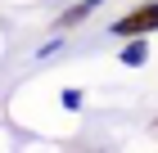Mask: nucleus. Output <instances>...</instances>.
Listing matches in <instances>:
<instances>
[{
  "instance_id": "f257e3e1",
  "label": "nucleus",
  "mask_w": 158,
  "mask_h": 153,
  "mask_svg": "<svg viewBox=\"0 0 158 153\" xmlns=\"http://www.w3.org/2000/svg\"><path fill=\"white\" fill-rule=\"evenodd\" d=\"M154 27H158V0H145V5H135L127 18H118L113 32L118 36H140V32H154Z\"/></svg>"
},
{
  "instance_id": "7ed1b4c3",
  "label": "nucleus",
  "mask_w": 158,
  "mask_h": 153,
  "mask_svg": "<svg viewBox=\"0 0 158 153\" xmlns=\"http://www.w3.org/2000/svg\"><path fill=\"white\" fill-rule=\"evenodd\" d=\"M86 9H90V5H77V9H68V14H63V23H77V18H86Z\"/></svg>"
},
{
  "instance_id": "f03ea898",
  "label": "nucleus",
  "mask_w": 158,
  "mask_h": 153,
  "mask_svg": "<svg viewBox=\"0 0 158 153\" xmlns=\"http://www.w3.org/2000/svg\"><path fill=\"white\" fill-rule=\"evenodd\" d=\"M127 63H145V45H140V41L127 45Z\"/></svg>"
}]
</instances>
